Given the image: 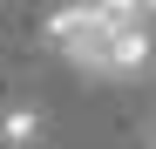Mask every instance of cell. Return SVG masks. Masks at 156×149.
<instances>
[{"mask_svg": "<svg viewBox=\"0 0 156 149\" xmlns=\"http://www.w3.org/2000/svg\"><path fill=\"white\" fill-rule=\"evenodd\" d=\"M48 47H55V54H68L75 68H82L88 54L102 41H109V27H102V14H95V0H68V7H55L48 14V34H41Z\"/></svg>", "mask_w": 156, "mask_h": 149, "instance_id": "6da1fadb", "label": "cell"}, {"mask_svg": "<svg viewBox=\"0 0 156 149\" xmlns=\"http://www.w3.org/2000/svg\"><path fill=\"white\" fill-rule=\"evenodd\" d=\"M149 54H156V47H149V34H143V27H129V34H109V41H102L95 54L82 61V74L129 81V74H143V68H149Z\"/></svg>", "mask_w": 156, "mask_h": 149, "instance_id": "7a4b0ae2", "label": "cell"}, {"mask_svg": "<svg viewBox=\"0 0 156 149\" xmlns=\"http://www.w3.org/2000/svg\"><path fill=\"white\" fill-rule=\"evenodd\" d=\"M41 136H48V122H41L34 102H14L0 115V149H41Z\"/></svg>", "mask_w": 156, "mask_h": 149, "instance_id": "3957f363", "label": "cell"}, {"mask_svg": "<svg viewBox=\"0 0 156 149\" xmlns=\"http://www.w3.org/2000/svg\"><path fill=\"white\" fill-rule=\"evenodd\" d=\"M95 14H102V27H109V34L143 27V0H95Z\"/></svg>", "mask_w": 156, "mask_h": 149, "instance_id": "277c9868", "label": "cell"}, {"mask_svg": "<svg viewBox=\"0 0 156 149\" xmlns=\"http://www.w3.org/2000/svg\"><path fill=\"white\" fill-rule=\"evenodd\" d=\"M143 142H149V149H156V122H149V129H143Z\"/></svg>", "mask_w": 156, "mask_h": 149, "instance_id": "5b68a950", "label": "cell"}, {"mask_svg": "<svg viewBox=\"0 0 156 149\" xmlns=\"http://www.w3.org/2000/svg\"><path fill=\"white\" fill-rule=\"evenodd\" d=\"M143 7H156V0H143Z\"/></svg>", "mask_w": 156, "mask_h": 149, "instance_id": "8992f818", "label": "cell"}]
</instances>
